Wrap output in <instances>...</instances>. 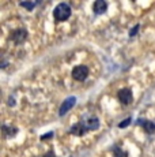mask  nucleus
<instances>
[{"label":"nucleus","instance_id":"8","mask_svg":"<svg viewBox=\"0 0 155 157\" xmlns=\"http://www.w3.org/2000/svg\"><path fill=\"white\" fill-rule=\"evenodd\" d=\"M138 124L142 126L143 130H144V132H147V134H153L155 132V123L151 122V120H147V119H140L138 120Z\"/></svg>","mask_w":155,"mask_h":157},{"label":"nucleus","instance_id":"7","mask_svg":"<svg viewBox=\"0 0 155 157\" xmlns=\"http://www.w3.org/2000/svg\"><path fill=\"white\" fill-rule=\"evenodd\" d=\"M106 10H108V3L105 2V0H97V2H94L93 4V11L95 15H102L106 13Z\"/></svg>","mask_w":155,"mask_h":157},{"label":"nucleus","instance_id":"18","mask_svg":"<svg viewBox=\"0 0 155 157\" xmlns=\"http://www.w3.org/2000/svg\"><path fill=\"white\" fill-rule=\"evenodd\" d=\"M7 67V62H2V68H5Z\"/></svg>","mask_w":155,"mask_h":157},{"label":"nucleus","instance_id":"1","mask_svg":"<svg viewBox=\"0 0 155 157\" xmlns=\"http://www.w3.org/2000/svg\"><path fill=\"white\" fill-rule=\"evenodd\" d=\"M71 14H72V10L68 3H59L53 10V18L56 22H64L71 17Z\"/></svg>","mask_w":155,"mask_h":157},{"label":"nucleus","instance_id":"5","mask_svg":"<svg viewBox=\"0 0 155 157\" xmlns=\"http://www.w3.org/2000/svg\"><path fill=\"white\" fill-rule=\"evenodd\" d=\"M11 40L14 41L16 45L23 44L27 40V30L26 29H16L11 33Z\"/></svg>","mask_w":155,"mask_h":157},{"label":"nucleus","instance_id":"3","mask_svg":"<svg viewBox=\"0 0 155 157\" xmlns=\"http://www.w3.org/2000/svg\"><path fill=\"white\" fill-rule=\"evenodd\" d=\"M117 98L123 105H129L133 101V93L129 87H124L117 93Z\"/></svg>","mask_w":155,"mask_h":157},{"label":"nucleus","instance_id":"16","mask_svg":"<svg viewBox=\"0 0 155 157\" xmlns=\"http://www.w3.org/2000/svg\"><path fill=\"white\" fill-rule=\"evenodd\" d=\"M42 157H57V156L55 155V152H53V150H49V152L45 153V155H44Z\"/></svg>","mask_w":155,"mask_h":157},{"label":"nucleus","instance_id":"9","mask_svg":"<svg viewBox=\"0 0 155 157\" xmlns=\"http://www.w3.org/2000/svg\"><path fill=\"white\" fill-rule=\"evenodd\" d=\"M85 122V124H86V127L88 128V131L90 130H98L99 128V126H101V122H99V119L98 117H88V119H86V120H83Z\"/></svg>","mask_w":155,"mask_h":157},{"label":"nucleus","instance_id":"11","mask_svg":"<svg viewBox=\"0 0 155 157\" xmlns=\"http://www.w3.org/2000/svg\"><path fill=\"white\" fill-rule=\"evenodd\" d=\"M113 156L114 157H128V152L123 150L120 146H113Z\"/></svg>","mask_w":155,"mask_h":157},{"label":"nucleus","instance_id":"12","mask_svg":"<svg viewBox=\"0 0 155 157\" xmlns=\"http://www.w3.org/2000/svg\"><path fill=\"white\" fill-rule=\"evenodd\" d=\"M37 4H38V2H20L19 3L20 7L26 8V10H29V11H33V8H34Z\"/></svg>","mask_w":155,"mask_h":157},{"label":"nucleus","instance_id":"15","mask_svg":"<svg viewBox=\"0 0 155 157\" xmlns=\"http://www.w3.org/2000/svg\"><path fill=\"white\" fill-rule=\"evenodd\" d=\"M53 135H55V132L53 131H49L48 134H44V135H41L40 137V140L41 141H46V140H50V138H53Z\"/></svg>","mask_w":155,"mask_h":157},{"label":"nucleus","instance_id":"14","mask_svg":"<svg viewBox=\"0 0 155 157\" xmlns=\"http://www.w3.org/2000/svg\"><path fill=\"white\" fill-rule=\"evenodd\" d=\"M139 29H140V25H139V23H138V25H135V26H133V28L129 30V37H135V36L138 34Z\"/></svg>","mask_w":155,"mask_h":157},{"label":"nucleus","instance_id":"17","mask_svg":"<svg viewBox=\"0 0 155 157\" xmlns=\"http://www.w3.org/2000/svg\"><path fill=\"white\" fill-rule=\"evenodd\" d=\"M7 104L10 105V107H14V105H15V100H14V97H8Z\"/></svg>","mask_w":155,"mask_h":157},{"label":"nucleus","instance_id":"10","mask_svg":"<svg viewBox=\"0 0 155 157\" xmlns=\"http://www.w3.org/2000/svg\"><path fill=\"white\" fill-rule=\"evenodd\" d=\"M2 130H3V134L7 135V137H15V135L18 134V128L16 127H7L5 124H3Z\"/></svg>","mask_w":155,"mask_h":157},{"label":"nucleus","instance_id":"13","mask_svg":"<svg viewBox=\"0 0 155 157\" xmlns=\"http://www.w3.org/2000/svg\"><path fill=\"white\" fill-rule=\"evenodd\" d=\"M131 123H132V117H127V119H124L123 122L118 123L117 127H118V128H125V127H128Z\"/></svg>","mask_w":155,"mask_h":157},{"label":"nucleus","instance_id":"4","mask_svg":"<svg viewBox=\"0 0 155 157\" xmlns=\"http://www.w3.org/2000/svg\"><path fill=\"white\" fill-rule=\"evenodd\" d=\"M75 104H76V97L75 96H70V97H67L64 101H63L60 109H59V116H64L67 112H70Z\"/></svg>","mask_w":155,"mask_h":157},{"label":"nucleus","instance_id":"2","mask_svg":"<svg viewBox=\"0 0 155 157\" xmlns=\"http://www.w3.org/2000/svg\"><path fill=\"white\" fill-rule=\"evenodd\" d=\"M71 75H72V78L78 82H83V81L87 79L88 77V67L87 66H76V67L72 68V72H71Z\"/></svg>","mask_w":155,"mask_h":157},{"label":"nucleus","instance_id":"6","mask_svg":"<svg viewBox=\"0 0 155 157\" xmlns=\"http://www.w3.org/2000/svg\"><path fill=\"white\" fill-rule=\"evenodd\" d=\"M87 131H88V128L86 127L85 122H79V123H76V124H74L72 127L70 128V134L76 135V137H83V135H85Z\"/></svg>","mask_w":155,"mask_h":157}]
</instances>
